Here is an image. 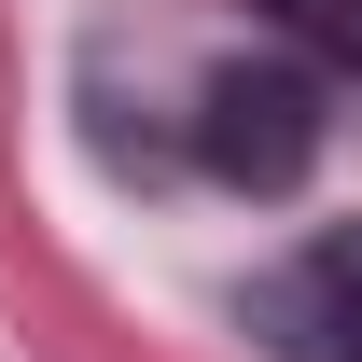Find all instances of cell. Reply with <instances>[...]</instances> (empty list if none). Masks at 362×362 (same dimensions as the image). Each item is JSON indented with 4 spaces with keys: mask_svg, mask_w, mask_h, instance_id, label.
<instances>
[{
    "mask_svg": "<svg viewBox=\"0 0 362 362\" xmlns=\"http://www.w3.org/2000/svg\"><path fill=\"white\" fill-rule=\"evenodd\" d=\"M237 320H251L265 362H362V223L293 237V251L237 293Z\"/></svg>",
    "mask_w": 362,
    "mask_h": 362,
    "instance_id": "7a4b0ae2",
    "label": "cell"
},
{
    "mask_svg": "<svg viewBox=\"0 0 362 362\" xmlns=\"http://www.w3.org/2000/svg\"><path fill=\"white\" fill-rule=\"evenodd\" d=\"M195 153H209V181H237V195H293V181L320 168V84L293 56H223V70L195 84Z\"/></svg>",
    "mask_w": 362,
    "mask_h": 362,
    "instance_id": "6da1fadb",
    "label": "cell"
},
{
    "mask_svg": "<svg viewBox=\"0 0 362 362\" xmlns=\"http://www.w3.org/2000/svg\"><path fill=\"white\" fill-rule=\"evenodd\" d=\"M265 28H293L307 56H334V70H362V0H265Z\"/></svg>",
    "mask_w": 362,
    "mask_h": 362,
    "instance_id": "3957f363",
    "label": "cell"
}]
</instances>
